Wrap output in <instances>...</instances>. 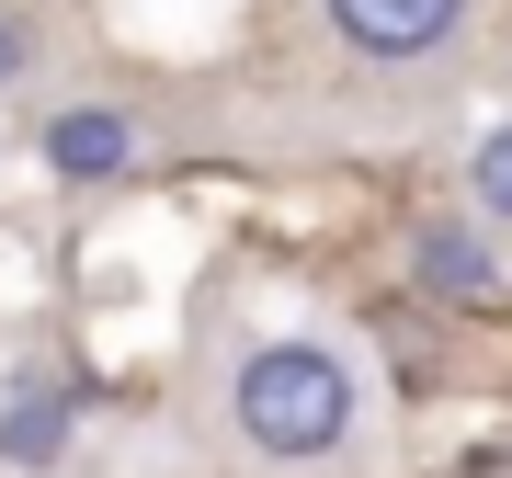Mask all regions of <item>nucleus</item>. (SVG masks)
Listing matches in <instances>:
<instances>
[{
  "label": "nucleus",
  "mask_w": 512,
  "mask_h": 478,
  "mask_svg": "<svg viewBox=\"0 0 512 478\" xmlns=\"http://www.w3.org/2000/svg\"><path fill=\"white\" fill-rule=\"evenodd\" d=\"M80 433V410L57 399V387H12V410H0V467H57Z\"/></svg>",
  "instance_id": "nucleus-5"
},
{
  "label": "nucleus",
  "mask_w": 512,
  "mask_h": 478,
  "mask_svg": "<svg viewBox=\"0 0 512 478\" xmlns=\"http://www.w3.org/2000/svg\"><path fill=\"white\" fill-rule=\"evenodd\" d=\"M23 80H35V12L0 0V92H23Z\"/></svg>",
  "instance_id": "nucleus-7"
},
{
  "label": "nucleus",
  "mask_w": 512,
  "mask_h": 478,
  "mask_svg": "<svg viewBox=\"0 0 512 478\" xmlns=\"http://www.w3.org/2000/svg\"><path fill=\"white\" fill-rule=\"evenodd\" d=\"M353 410H365V387H353V365L330 342H262V353H239V376H228L239 444L274 456V467L342 456V444H353Z\"/></svg>",
  "instance_id": "nucleus-1"
},
{
  "label": "nucleus",
  "mask_w": 512,
  "mask_h": 478,
  "mask_svg": "<svg viewBox=\"0 0 512 478\" xmlns=\"http://www.w3.org/2000/svg\"><path fill=\"white\" fill-rule=\"evenodd\" d=\"M35 148H46V171H57L69 194H103V183L137 171V114H126V103H57Z\"/></svg>",
  "instance_id": "nucleus-3"
},
{
  "label": "nucleus",
  "mask_w": 512,
  "mask_h": 478,
  "mask_svg": "<svg viewBox=\"0 0 512 478\" xmlns=\"http://www.w3.org/2000/svg\"><path fill=\"white\" fill-rule=\"evenodd\" d=\"M467 205H478L490 228H512V114H501V126L467 148Z\"/></svg>",
  "instance_id": "nucleus-6"
},
{
  "label": "nucleus",
  "mask_w": 512,
  "mask_h": 478,
  "mask_svg": "<svg viewBox=\"0 0 512 478\" xmlns=\"http://www.w3.org/2000/svg\"><path fill=\"white\" fill-rule=\"evenodd\" d=\"M410 274H421L433 308H490V296H501L490 217H421V228H410Z\"/></svg>",
  "instance_id": "nucleus-4"
},
{
  "label": "nucleus",
  "mask_w": 512,
  "mask_h": 478,
  "mask_svg": "<svg viewBox=\"0 0 512 478\" xmlns=\"http://www.w3.org/2000/svg\"><path fill=\"white\" fill-rule=\"evenodd\" d=\"M330 35H342L365 69H421L467 35V0H319Z\"/></svg>",
  "instance_id": "nucleus-2"
}]
</instances>
